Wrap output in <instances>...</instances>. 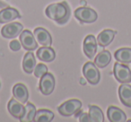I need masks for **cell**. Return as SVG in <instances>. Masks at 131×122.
Here are the masks:
<instances>
[{
	"mask_svg": "<svg viewBox=\"0 0 131 122\" xmlns=\"http://www.w3.org/2000/svg\"><path fill=\"white\" fill-rule=\"evenodd\" d=\"M45 14L49 19L55 21L58 24H65L71 16V9L67 2L51 4L46 8Z\"/></svg>",
	"mask_w": 131,
	"mask_h": 122,
	"instance_id": "obj_1",
	"label": "cell"
},
{
	"mask_svg": "<svg viewBox=\"0 0 131 122\" xmlns=\"http://www.w3.org/2000/svg\"><path fill=\"white\" fill-rule=\"evenodd\" d=\"M75 16L81 24H92L98 18V15L93 9L86 6L77 8L75 11Z\"/></svg>",
	"mask_w": 131,
	"mask_h": 122,
	"instance_id": "obj_2",
	"label": "cell"
},
{
	"mask_svg": "<svg viewBox=\"0 0 131 122\" xmlns=\"http://www.w3.org/2000/svg\"><path fill=\"white\" fill-rule=\"evenodd\" d=\"M82 107V102L77 99H72L68 102H64L63 104L58 108V110L60 115L64 117H70L75 115L77 112L80 110Z\"/></svg>",
	"mask_w": 131,
	"mask_h": 122,
	"instance_id": "obj_3",
	"label": "cell"
},
{
	"mask_svg": "<svg viewBox=\"0 0 131 122\" xmlns=\"http://www.w3.org/2000/svg\"><path fill=\"white\" fill-rule=\"evenodd\" d=\"M113 74L117 81L121 84H127L131 82V70L126 65L118 62L115 63Z\"/></svg>",
	"mask_w": 131,
	"mask_h": 122,
	"instance_id": "obj_4",
	"label": "cell"
},
{
	"mask_svg": "<svg viewBox=\"0 0 131 122\" xmlns=\"http://www.w3.org/2000/svg\"><path fill=\"white\" fill-rule=\"evenodd\" d=\"M83 73L87 80L91 84H97L100 82L101 75L98 68H96V65L93 62H87L84 64L83 68Z\"/></svg>",
	"mask_w": 131,
	"mask_h": 122,
	"instance_id": "obj_5",
	"label": "cell"
},
{
	"mask_svg": "<svg viewBox=\"0 0 131 122\" xmlns=\"http://www.w3.org/2000/svg\"><path fill=\"white\" fill-rule=\"evenodd\" d=\"M36 39L34 37V34L29 30L23 31L20 34V41L23 48L28 51H32L38 48Z\"/></svg>",
	"mask_w": 131,
	"mask_h": 122,
	"instance_id": "obj_6",
	"label": "cell"
},
{
	"mask_svg": "<svg viewBox=\"0 0 131 122\" xmlns=\"http://www.w3.org/2000/svg\"><path fill=\"white\" fill-rule=\"evenodd\" d=\"M55 88V77L52 74L47 73L40 77V91L42 94L49 95Z\"/></svg>",
	"mask_w": 131,
	"mask_h": 122,
	"instance_id": "obj_7",
	"label": "cell"
},
{
	"mask_svg": "<svg viewBox=\"0 0 131 122\" xmlns=\"http://www.w3.org/2000/svg\"><path fill=\"white\" fill-rule=\"evenodd\" d=\"M24 26L20 23H11L6 24L1 30V34L6 39H15L23 31Z\"/></svg>",
	"mask_w": 131,
	"mask_h": 122,
	"instance_id": "obj_8",
	"label": "cell"
},
{
	"mask_svg": "<svg viewBox=\"0 0 131 122\" xmlns=\"http://www.w3.org/2000/svg\"><path fill=\"white\" fill-rule=\"evenodd\" d=\"M97 51V41L93 35H88L84 40V52L88 58L93 59Z\"/></svg>",
	"mask_w": 131,
	"mask_h": 122,
	"instance_id": "obj_9",
	"label": "cell"
},
{
	"mask_svg": "<svg viewBox=\"0 0 131 122\" xmlns=\"http://www.w3.org/2000/svg\"><path fill=\"white\" fill-rule=\"evenodd\" d=\"M7 109L10 114L16 118H22L24 115L25 107L22 104V102H16V99H11L7 104Z\"/></svg>",
	"mask_w": 131,
	"mask_h": 122,
	"instance_id": "obj_10",
	"label": "cell"
},
{
	"mask_svg": "<svg viewBox=\"0 0 131 122\" xmlns=\"http://www.w3.org/2000/svg\"><path fill=\"white\" fill-rule=\"evenodd\" d=\"M33 34L36 39V40L42 46H47L49 47L52 44V39H51V35L47 30L43 29V28L38 27L34 30Z\"/></svg>",
	"mask_w": 131,
	"mask_h": 122,
	"instance_id": "obj_11",
	"label": "cell"
},
{
	"mask_svg": "<svg viewBox=\"0 0 131 122\" xmlns=\"http://www.w3.org/2000/svg\"><path fill=\"white\" fill-rule=\"evenodd\" d=\"M107 116L111 122H124L127 120L125 112L115 106H110L107 110Z\"/></svg>",
	"mask_w": 131,
	"mask_h": 122,
	"instance_id": "obj_12",
	"label": "cell"
},
{
	"mask_svg": "<svg viewBox=\"0 0 131 122\" xmlns=\"http://www.w3.org/2000/svg\"><path fill=\"white\" fill-rule=\"evenodd\" d=\"M16 18H21V15L15 8L6 7L0 11V24H6Z\"/></svg>",
	"mask_w": 131,
	"mask_h": 122,
	"instance_id": "obj_13",
	"label": "cell"
},
{
	"mask_svg": "<svg viewBox=\"0 0 131 122\" xmlns=\"http://www.w3.org/2000/svg\"><path fill=\"white\" fill-rule=\"evenodd\" d=\"M13 95L15 99L22 103H25L29 98V93L26 86L23 84H16L13 88Z\"/></svg>",
	"mask_w": 131,
	"mask_h": 122,
	"instance_id": "obj_14",
	"label": "cell"
},
{
	"mask_svg": "<svg viewBox=\"0 0 131 122\" xmlns=\"http://www.w3.org/2000/svg\"><path fill=\"white\" fill-rule=\"evenodd\" d=\"M37 58L44 62H52L56 58V53L52 48L43 46L37 51Z\"/></svg>",
	"mask_w": 131,
	"mask_h": 122,
	"instance_id": "obj_15",
	"label": "cell"
},
{
	"mask_svg": "<svg viewBox=\"0 0 131 122\" xmlns=\"http://www.w3.org/2000/svg\"><path fill=\"white\" fill-rule=\"evenodd\" d=\"M118 95L122 103L131 108V85L127 84H121L118 88Z\"/></svg>",
	"mask_w": 131,
	"mask_h": 122,
	"instance_id": "obj_16",
	"label": "cell"
},
{
	"mask_svg": "<svg viewBox=\"0 0 131 122\" xmlns=\"http://www.w3.org/2000/svg\"><path fill=\"white\" fill-rule=\"evenodd\" d=\"M117 31L112 30H104L97 37V43L102 47L109 46L112 42Z\"/></svg>",
	"mask_w": 131,
	"mask_h": 122,
	"instance_id": "obj_17",
	"label": "cell"
},
{
	"mask_svg": "<svg viewBox=\"0 0 131 122\" xmlns=\"http://www.w3.org/2000/svg\"><path fill=\"white\" fill-rule=\"evenodd\" d=\"M35 66H36V60H35L34 55L31 52L26 53L23 61V68L24 72L27 74H31L32 72H34Z\"/></svg>",
	"mask_w": 131,
	"mask_h": 122,
	"instance_id": "obj_18",
	"label": "cell"
},
{
	"mask_svg": "<svg viewBox=\"0 0 131 122\" xmlns=\"http://www.w3.org/2000/svg\"><path fill=\"white\" fill-rule=\"evenodd\" d=\"M114 57L116 60L123 64L131 63V49L130 48H122L115 52Z\"/></svg>",
	"mask_w": 131,
	"mask_h": 122,
	"instance_id": "obj_19",
	"label": "cell"
},
{
	"mask_svg": "<svg viewBox=\"0 0 131 122\" xmlns=\"http://www.w3.org/2000/svg\"><path fill=\"white\" fill-rule=\"evenodd\" d=\"M111 60V55L110 53V51L103 50L96 56V58L94 59V64L98 68H104L110 64Z\"/></svg>",
	"mask_w": 131,
	"mask_h": 122,
	"instance_id": "obj_20",
	"label": "cell"
},
{
	"mask_svg": "<svg viewBox=\"0 0 131 122\" xmlns=\"http://www.w3.org/2000/svg\"><path fill=\"white\" fill-rule=\"evenodd\" d=\"M54 118V113L49 109H39L34 117L35 122H49Z\"/></svg>",
	"mask_w": 131,
	"mask_h": 122,
	"instance_id": "obj_21",
	"label": "cell"
},
{
	"mask_svg": "<svg viewBox=\"0 0 131 122\" xmlns=\"http://www.w3.org/2000/svg\"><path fill=\"white\" fill-rule=\"evenodd\" d=\"M89 117L92 122H103L104 116L102 110L97 106H89Z\"/></svg>",
	"mask_w": 131,
	"mask_h": 122,
	"instance_id": "obj_22",
	"label": "cell"
},
{
	"mask_svg": "<svg viewBox=\"0 0 131 122\" xmlns=\"http://www.w3.org/2000/svg\"><path fill=\"white\" fill-rule=\"evenodd\" d=\"M36 109L35 106L32 103L28 102L25 106V111H24V115L23 116L22 118H20L21 121L23 122H31L34 121V117L36 114Z\"/></svg>",
	"mask_w": 131,
	"mask_h": 122,
	"instance_id": "obj_23",
	"label": "cell"
},
{
	"mask_svg": "<svg viewBox=\"0 0 131 122\" xmlns=\"http://www.w3.org/2000/svg\"><path fill=\"white\" fill-rule=\"evenodd\" d=\"M48 73V68L47 66L43 64H39L35 66L34 69V75L36 77H41L45 74Z\"/></svg>",
	"mask_w": 131,
	"mask_h": 122,
	"instance_id": "obj_24",
	"label": "cell"
},
{
	"mask_svg": "<svg viewBox=\"0 0 131 122\" xmlns=\"http://www.w3.org/2000/svg\"><path fill=\"white\" fill-rule=\"evenodd\" d=\"M21 46H22V44H21L20 42L18 41V40H12V41L10 42V49H11L13 51L20 50Z\"/></svg>",
	"mask_w": 131,
	"mask_h": 122,
	"instance_id": "obj_25",
	"label": "cell"
},
{
	"mask_svg": "<svg viewBox=\"0 0 131 122\" xmlns=\"http://www.w3.org/2000/svg\"><path fill=\"white\" fill-rule=\"evenodd\" d=\"M79 120L81 122H88V121H91L90 120V117H89V114H86V113H83L81 116H79Z\"/></svg>",
	"mask_w": 131,
	"mask_h": 122,
	"instance_id": "obj_26",
	"label": "cell"
},
{
	"mask_svg": "<svg viewBox=\"0 0 131 122\" xmlns=\"http://www.w3.org/2000/svg\"><path fill=\"white\" fill-rule=\"evenodd\" d=\"M80 84H82V85H84V84H86V82H85V80H84V78H81L80 79Z\"/></svg>",
	"mask_w": 131,
	"mask_h": 122,
	"instance_id": "obj_27",
	"label": "cell"
},
{
	"mask_svg": "<svg viewBox=\"0 0 131 122\" xmlns=\"http://www.w3.org/2000/svg\"><path fill=\"white\" fill-rule=\"evenodd\" d=\"M0 86H1V84H0Z\"/></svg>",
	"mask_w": 131,
	"mask_h": 122,
	"instance_id": "obj_28",
	"label": "cell"
}]
</instances>
